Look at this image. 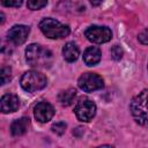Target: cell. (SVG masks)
<instances>
[{
	"instance_id": "obj_16",
	"label": "cell",
	"mask_w": 148,
	"mask_h": 148,
	"mask_svg": "<svg viewBox=\"0 0 148 148\" xmlns=\"http://www.w3.org/2000/svg\"><path fill=\"white\" fill-rule=\"evenodd\" d=\"M1 84H6L10 79H12V69L10 67H7V66H3L1 68Z\"/></svg>"
},
{
	"instance_id": "obj_18",
	"label": "cell",
	"mask_w": 148,
	"mask_h": 148,
	"mask_svg": "<svg viewBox=\"0 0 148 148\" xmlns=\"http://www.w3.org/2000/svg\"><path fill=\"white\" fill-rule=\"evenodd\" d=\"M110 52H111V56H112V58L114 60H119L123 57V50H121V47L119 45H113L111 47Z\"/></svg>"
},
{
	"instance_id": "obj_17",
	"label": "cell",
	"mask_w": 148,
	"mask_h": 148,
	"mask_svg": "<svg viewBox=\"0 0 148 148\" xmlns=\"http://www.w3.org/2000/svg\"><path fill=\"white\" fill-rule=\"evenodd\" d=\"M66 127H67V125H66L64 121H58V123H56V124L52 125V131H53L56 134L61 135V134L65 133Z\"/></svg>"
},
{
	"instance_id": "obj_8",
	"label": "cell",
	"mask_w": 148,
	"mask_h": 148,
	"mask_svg": "<svg viewBox=\"0 0 148 148\" xmlns=\"http://www.w3.org/2000/svg\"><path fill=\"white\" fill-rule=\"evenodd\" d=\"M29 32H30V27L24 24H16L8 30L7 38L14 45H21L27 40Z\"/></svg>"
},
{
	"instance_id": "obj_10",
	"label": "cell",
	"mask_w": 148,
	"mask_h": 148,
	"mask_svg": "<svg viewBox=\"0 0 148 148\" xmlns=\"http://www.w3.org/2000/svg\"><path fill=\"white\" fill-rule=\"evenodd\" d=\"M0 106H1V112L2 113L15 112L20 108V99L14 94H5L1 97Z\"/></svg>"
},
{
	"instance_id": "obj_2",
	"label": "cell",
	"mask_w": 148,
	"mask_h": 148,
	"mask_svg": "<svg viewBox=\"0 0 148 148\" xmlns=\"http://www.w3.org/2000/svg\"><path fill=\"white\" fill-rule=\"evenodd\" d=\"M130 110L136 124L148 127V89H143L131 102Z\"/></svg>"
},
{
	"instance_id": "obj_21",
	"label": "cell",
	"mask_w": 148,
	"mask_h": 148,
	"mask_svg": "<svg viewBox=\"0 0 148 148\" xmlns=\"http://www.w3.org/2000/svg\"><path fill=\"white\" fill-rule=\"evenodd\" d=\"M90 1V3L92 5V6H98V5H101L104 0H89Z\"/></svg>"
},
{
	"instance_id": "obj_19",
	"label": "cell",
	"mask_w": 148,
	"mask_h": 148,
	"mask_svg": "<svg viewBox=\"0 0 148 148\" xmlns=\"http://www.w3.org/2000/svg\"><path fill=\"white\" fill-rule=\"evenodd\" d=\"M23 0H1L2 6L5 7H20Z\"/></svg>"
},
{
	"instance_id": "obj_9",
	"label": "cell",
	"mask_w": 148,
	"mask_h": 148,
	"mask_svg": "<svg viewBox=\"0 0 148 148\" xmlns=\"http://www.w3.org/2000/svg\"><path fill=\"white\" fill-rule=\"evenodd\" d=\"M34 116L39 123H47L54 116V109L49 102H39L34 109Z\"/></svg>"
},
{
	"instance_id": "obj_13",
	"label": "cell",
	"mask_w": 148,
	"mask_h": 148,
	"mask_svg": "<svg viewBox=\"0 0 148 148\" xmlns=\"http://www.w3.org/2000/svg\"><path fill=\"white\" fill-rule=\"evenodd\" d=\"M79 54H80V51H79V47L75 43L73 42H68L65 44V46L62 47V56H64V59L68 62H73V61H76L77 58H79Z\"/></svg>"
},
{
	"instance_id": "obj_11",
	"label": "cell",
	"mask_w": 148,
	"mask_h": 148,
	"mask_svg": "<svg viewBox=\"0 0 148 148\" xmlns=\"http://www.w3.org/2000/svg\"><path fill=\"white\" fill-rule=\"evenodd\" d=\"M101 50L97 46H89L83 53V61L87 66H95L101 60Z\"/></svg>"
},
{
	"instance_id": "obj_1",
	"label": "cell",
	"mask_w": 148,
	"mask_h": 148,
	"mask_svg": "<svg viewBox=\"0 0 148 148\" xmlns=\"http://www.w3.org/2000/svg\"><path fill=\"white\" fill-rule=\"evenodd\" d=\"M25 59L31 67L49 68L52 64V52L39 44H30L25 49Z\"/></svg>"
},
{
	"instance_id": "obj_12",
	"label": "cell",
	"mask_w": 148,
	"mask_h": 148,
	"mask_svg": "<svg viewBox=\"0 0 148 148\" xmlns=\"http://www.w3.org/2000/svg\"><path fill=\"white\" fill-rule=\"evenodd\" d=\"M29 125H30V119L27 118V117H22V118L15 119L10 125V133L14 136L23 135L28 131Z\"/></svg>"
},
{
	"instance_id": "obj_14",
	"label": "cell",
	"mask_w": 148,
	"mask_h": 148,
	"mask_svg": "<svg viewBox=\"0 0 148 148\" xmlns=\"http://www.w3.org/2000/svg\"><path fill=\"white\" fill-rule=\"evenodd\" d=\"M75 97H76V90L74 88H68L59 94L58 101L62 106H68L74 102Z\"/></svg>"
},
{
	"instance_id": "obj_7",
	"label": "cell",
	"mask_w": 148,
	"mask_h": 148,
	"mask_svg": "<svg viewBox=\"0 0 148 148\" xmlns=\"http://www.w3.org/2000/svg\"><path fill=\"white\" fill-rule=\"evenodd\" d=\"M87 39L95 44H103L112 38L111 30L105 25H91L84 32Z\"/></svg>"
},
{
	"instance_id": "obj_6",
	"label": "cell",
	"mask_w": 148,
	"mask_h": 148,
	"mask_svg": "<svg viewBox=\"0 0 148 148\" xmlns=\"http://www.w3.org/2000/svg\"><path fill=\"white\" fill-rule=\"evenodd\" d=\"M74 113L80 121L88 123L96 114V104L88 98H81L75 104Z\"/></svg>"
},
{
	"instance_id": "obj_4",
	"label": "cell",
	"mask_w": 148,
	"mask_h": 148,
	"mask_svg": "<svg viewBox=\"0 0 148 148\" xmlns=\"http://www.w3.org/2000/svg\"><path fill=\"white\" fill-rule=\"evenodd\" d=\"M47 83L46 76L37 71H28L21 77V87L28 92L43 89Z\"/></svg>"
},
{
	"instance_id": "obj_5",
	"label": "cell",
	"mask_w": 148,
	"mask_h": 148,
	"mask_svg": "<svg viewBox=\"0 0 148 148\" xmlns=\"http://www.w3.org/2000/svg\"><path fill=\"white\" fill-rule=\"evenodd\" d=\"M77 86L80 89H82L86 92H91L95 90H99L104 87V81L103 79L96 74V73H84L82 74L79 80H77Z\"/></svg>"
},
{
	"instance_id": "obj_3",
	"label": "cell",
	"mask_w": 148,
	"mask_h": 148,
	"mask_svg": "<svg viewBox=\"0 0 148 148\" xmlns=\"http://www.w3.org/2000/svg\"><path fill=\"white\" fill-rule=\"evenodd\" d=\"M39 29L47 38H51V39L65 38L71 32V29L67 24H64L51 17L43 18L39 22Z\"/></svg>"
},
{
	"instance_id": "obj_20",
	"label": "cell",
	"mask_w": 148,
	"mask_h": 148,
	"mask_svg": "<svg viewBox=\"0 0 148 148\" xmlns=\"http://www.w3.org/2000/svg\"><path fill=\"white\" fill-rule=\"evenodd\" d=\"M138 39H139V42H140L141 44H143V45H148V28L143 29V30L139 34Z\"/></svg>"
},
{
	"instance_id": "obj_15",
	"label": "cell",
	"mask_w": 148,
	"mask_h": 148,
	"mask_svg": "<svg viewBox=\"0 0 148 148\" xmlns=\"http://www.w3.org/2000/svg\"><path fill=\"white\" fill-rule=\"evenodd\" d=\"M47 3V0H28L27 6L31 10H38L43 7H45Z\"/></svg>"
}]
</instances>
